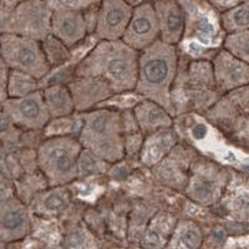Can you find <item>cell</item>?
Here are the masks:
<instances>
[{
  "mask_svg": "<svg viewBox=\"0 0 249 249\" xmlns=\"http://www.w3.org/2000/svg\"><path fill=\"white\" fill-rule=\"evenodd\" d=\"M140 51L124 40H102L76 69L77 76L101 79L113 92L136 88Z\"/></svg>",
  "mask_w": 249,
  "mask_h": 249,
  "instance_id": "6da1fadb",
  "label": "cell"
},
{
  "mask_svg": "<svg viewBox=\"0 0 249 249\" xmlns=\"http://www.w3.org/2000/svg\"><path fill=\"white\" fill-rule=\"evenodd\" d=\"M177 71V53L172 44L161 39L140 51L136 90L147 100L172 111L171 86Z\"/></svg>",
  "mask_w": 249,
  "mask_h": 249,
  "instance_id": "7a4b0ae2",
  "label": "cell"
},
{
  "mask_svg": "<svg viewBox=\"0 0 249 249\" xmlns=\"http://www.w3.org/2000/svg\"><path fill=\"white\" fill-rule=\"evenodd\" d=\"M80 142L92 155L107 162L124 156L121 117L110 110H96L84 115Z\"/></svg>",
  "mask_w": 249,
  "mask_h": 249,
  "instance_id": "3957f363",
  "label": "cell"
},
{
  "mask_svg": "<svg viewBox=\"0 0 249 249\" xmlns=\"http://www.w3.org/2000/svg\"><path fill=\"white\" fill-rule=\"evenodd\" d=\"M81 147V142L65 136L54 137L41 144L39 164L51 184L59 186L76 178Z\"/></svg>",
  "mask_w": 249,
  "mask_h": 249,
  "instance_id": "277c9868",
  "label": "cell"
},
{
  "mask_svg": "<svg viewBox=\"0 0 249 249\" xmlns=\"http://www.w3.org/2000/svg\"><path fill=\"white\" fill-rule=\"evenodd\" d=\"M0 55L13 70L26 72L35 79L45 76L50 69L43 45L34 37L1 35Z\"/></svg>",
  "mask_w": 249,
  "mask_h": 249,
  "instance_id": "5b68a950",
  "label": "cell"
},
{
  "mask_svg": "<svg viewBox=\"0 0 249 249\" xmlns=\"http://www.w3.org/2000/svg\"><path fill=\"white\" fill-rule=\"evenodd\" d=\"M160 39V24L155 5L144 1L133 9L122 40L131 48L142 51Z\"/></svg>",
  "mask_w": 249,
  "mask_h": 249,
  "instance_id": "8992f818",
  "label": "cell"
},
{
  "mask_svg": "<svg viewBox=\"0 0 249 249\" xmlns=\"http://www.w3.org/2000/svg\"><path fill=\"white\" fill-rule=\"evenodd\" d=\"M133 9L127 0H102L96 18V33L102 40L124 36Z\"/></svg>",
  "mask_w": 249,
  "mask_h": 249,
  "instance_id": "52a82bcc",
  "label": "cell"
},
{
  "mask_svg": "<svg viewBox=\"0 0 249 249\" xmlns=\"http://www.w3.org/2000/svg\"><path fill=\"white\" fill-rule=\"evenodd\" d=\"M51 14L53 10L44 0H25L15 9L13 24L21 34L43 39L50 30Z\"/></svg>",
  "mask_w": 249,
  "mask_h": 249,
  "instance_id": "ba28073f",
  "label": "cell"
},
{
  "mask_svg": "<svg viewBox=\"0 0 249 249\" xmlns=\"http://www.w3.org/2000/svg\"><path fill=\"white\" fill-rule=\"evenodd\" d=\"M8 112L13 121L28 128H40L49 121L50 113L45 100L39 93H29L8 104Z\"/></svg>",
  "mask_w": 249,
  "mask_h": 249,
  "instance_id": "9c48e42d",
  "label": "cell"
},
{
  "mask_svg": "<svg viewBox=\"0 0 249 249\" xmlns=\"http://www.w3.org/2000/svg\"><path fill=\"white\" fill-rule=\"evenodd\" d=\"M50 30L55 37L68 48L77 45L85 39L88 33L84 12L77 10H53Z\"/></svg>",
  "mask_w": 249,
  "mask_h": 249,
  "instance_id": "30bf717a",
  "label": "cell"
},
{
  "mask_svg": "<svg viewBox=\"0 0 249 249\" xmlns=\"http://www.w3.org/2000/svg\"><path fill=\"white\" fill-rule=\"evenodd\" d=\"M214 79L221 91H230L249 82V64L224 50L214 59Z\"/></svg>",
  "mask_w": 249,
  "mask_h": 249,
  "instance_id": "8fae6325",
  "label": "cell"
},
{
  "mask_svg": "<svg viewBox=\"0 0 249 249\" xmlns=\"http://www.w3.org/2000/svg\"><path fill=\"white\" fill-rule=\"evenodd\" d=\"M156 14L160 24V39L167 44H177L183 36L184 15L176 0H155Z\"/></svg>",
  "mask_w": 249,
  "mask_h": 249,
  "instance_id": "7c38bea8",
  "label": "cell"
},
{
  "mask_svg": "<svg viewBox=\"0 0 249 249\" xmlns=\"http://www.w3.org/2000/svg\"><path fill=\"white\" fill-rule=\"evenodd\" d=\"M70 84V91L72 93L75 108L77 111H86L93 105L104 101L113 93L112 89L104 80L96 77L79 76Z\"/></svg>",
  "mask_w": 249,
  "mask_h": 249,
  "instance_id": "4fadbf2b",
  "label": "cell"
},
{
  "mask_svg": "<svg viewBox=\"0 0 249 249\" xmlns=\"http://www.w3.org/2000/svg\"><path fill=\"white\" fill-rule=\"evenodd\" d=\"M135 113L140 127L143 131L162 130L172 124V119L168 115V111L152 100L140 104Z\"/></svg>",
  "mask_w": 249,
  "mask_h": 249,
  "instance_id": "5bb4252c",
  "label": "cell"
},
{
  "mask_svg": "<svg viewBox=\"0 0 249 249\" xmlns=\"http://www.w3.org/2000/svg\"><path fill=\"white\" fill-rule=\"evenodd\" d=\"M44 100L50 116L65 117L75 110L72 93L70 89L64 85H54L46 89Z\"/></svg>",
  "mask_w": 249,
  "mask_h": 249,
  "instance_id": "9a60e30c",
  "label": "cell"
},
{
  "mask_svg": "<svg viewBox=\"0 0 249 249\" xmlns=\"http://www.w3.org/2000/svg\"><path fill=\"white\" fill-rule=\"evenodd\" d=\"M222 26L230 34L249 29V0L232 6L222 14Z\"/></svg>",
  "mask_w": 249,
  "mask_h": 249,
  "instance_id": "2e32d148",
  "label": "cell"
},
{
  "mask_svg": "<svg viewBox=\"0 0 249 249\" xmlns=\"http://www.w3.org/2000/svg\"><path fill=\"white\" fill-rule=\"evenodd\" d=\"M224 48L235 57L249 64V29L230 34L226 39Z\"/></svg>",
  "mask_w": 249,
  "mask_h": 249,
  "instance_id": "e0dca14e",
  "label": "cell"
},
{
  "mask_svg": "<svg viewBox=\"0 0 249 249\" xmlns=\"http://www.w3.org/2000/svg\"><path fill=\"white\" fill-rule=\"evenodd\" d=\"M36 88L35 77L26 72L14 70L10 75V81H9V93L12 96L21 97L29 95L31 91H34Z\"/></svg>",
  "mask_w": 249,
  "mask_h": 249,
  "instance_id": "ac0fdd59",
  "label": "cell"
},
{
  "mask_svg": "<svg viewBox=\"0 0 249 249\" xmlns=\"http://www.w3.org/2000/svg\"><path fill=\"white\" fill-rule=\"evenodd\" d=\"M43 48L50 65H59V64H62L65 60H68L69 51L66 49L68 46L62 41H60L57 37H55L54 35L45 37Z\"/></svg>",
  "mask_w": 249,
  "mask_h": 249,
  "instance_id": "d6986e66",
  "label": "cell"
},
{
  "mask_svg": "<svg viewBox=\"0 0 249 249\" xmlns=\"http://www.w3.org/2000/svg\"><path fill=\"white\" fill-rule=\"evenodd\" d=\"M51 10H77L85 12L92 6L100 5L102 0H44Z\"/></svg>",
  "mask_w": 249,
  "mask_h": 249,
  "instance_id": "ffe728a7",
  "label": "cell"
},
{
  "mask_svg": "<svg viewBox=\"0 0 249 249\" xmlns=\"http://www.w3.org/2000/svg\"><path fill=\"white\" fill-rule=\"evenodd\" d=\"M28 223V217L23 210H10L1 218V226L5 231L12 233L24 232Z\"/></svg>",
  "mask_w": 249,
  "mask_h": 249,
  "instance_id": "44dd1931",
  "label": "cell"
},
{
  "mask_svg": "<svg viewBox=\"0 0 249 249\" xmlns=\"http://www.w3.org/2000/svg\"><path fill=\"white\" fill-rule=\"evenodd\" d=\"M215 192V184L214 182L210 181H202L199 183H196L193 188L192 196L195 197L196 201L201 202H211L214 198Z\"/></svg>",
  "mask_w": 249,
  "mask_h": 249,
  "instance_id": "7402d4cb",
  "label": "cell"
},
{
  "mask_svg": "<svg viewBox=\"0 0 249 249\" xmlns=\"http://www.w3.org/2000/svg\"><path fill=\"white\" fill-rule=\"evenodd\" d=\"M179 246L187 247V248H197L202 244V235L198 228L195 226L187 227L186 230L179 235Z\"/></svg>",
  "mask_w": 249,
  "mask_h": 249,
  "instance_id": "603a6c76",
  "label": "cell"
},
{
  "mask_svg": "<svg viewBox=\"0 0 249 249\" xmlns=\"http://www.w3.org/2000/svg\"><path fill=\"white\" fill-rule=\"evenodd\" d=\"M64 203H65V197L61 193L54 192L46 197L45 202H44V206L49 211H57L64 206Z\"/></svg>",
  "mask_w": 249,
  "mask_h": 249,
  "instance_id": "cb8c5ba5",
  "label": "cell"
},
{
  "mask_svg": "<svg viewBox=\"0 0 249 249\" xmlns=\"http://www.w3.org/2000/svg\"><path fill=\"white\" fill-rule=\"evenodd\" d=\"M206 132H207V128L206 126H203V124H197V126L195 127V130L192 131L193 136H195L196 139H202V137L206 135Z\"/></svg>",
  "mask_w": 249,
  "mask_h": 249,
  "instance_id": "d4e9b609",
  "label": "cell"
},
{
  "mask_svg": "<svg viewBox=\"0 0 249 249\" xmlns=\"http://www.w3.org/2000/svg\"><path fill=\"white\" fill-rule=\"evenodd\" d=\"M9 127V120L0 115V131H5Z\"/></svg>",
  "mask_w": 249,
  "mask_h": 249,
  "instance_id": "484cf974",
  "label": "cell"
}]
</instances>
